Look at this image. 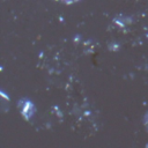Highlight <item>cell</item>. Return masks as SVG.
Returning a JSON list of instances; mask_svg holds the SVG:
<instances>
[{"instance_id": "2", "label": "cell", "mask_w": 148, "mask_h": 148, "mask_svg": "<svg viewBox=\"0 0 148 148\" xmlns=\"http://www.w3.org/2000/svg\"><path fill=\"white\" fill-rule=\"evenodd\" d=\"M145 124H146V127L148 128V113L146 114V120H145Z\"/></svg>"}, {"instance_id": "1", "label": "cell", "mask_w": 148, "mask_h": 148, "mask_svg": "<svg viewBox=\"0 0 148 148\" xmlns=\"http://www.w3.org/2000/svg\"><path fill=\"white\" fill-rule=\"evenodd\" d=\"M20 106H21V113L22 116L24 117V119L29 120L31 118V116L35 113V106L31 102L29 101H25L24 103H20Z\"/></svg>"}]
</instances>
